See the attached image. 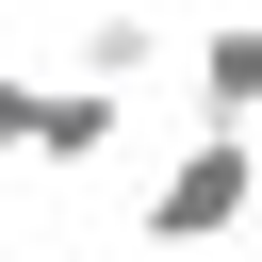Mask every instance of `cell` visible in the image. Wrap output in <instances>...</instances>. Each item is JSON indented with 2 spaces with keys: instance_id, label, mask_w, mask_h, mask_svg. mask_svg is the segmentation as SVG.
I'll return each instance as SVG.
<instances>
[{
  "instance_id": "6da1fadb",
  "label": "cell",
  "mask_w": 262,
  "mask_h": 262,
  "mask_svg": "<svg viewBox=\"0 0 262 262\" xmlns=\"http://www.w3.org/2000/svg\"><path fill=\"white\" fill-rule=\"evenodd\" d=\"M246 213H262V131H180V147L147 164V196H131L147 246H229Z\"/></svg>"
},
{
  "instance_id": "7a4b0ae2",
  "label": "cell",
  "mask_w": 262,
  "mask_h": 262,
  "mask_svg": "<svg viewBox=\"0 0 262 262\" xmlns=\"http://www.w3.org/2000/svg\"><path fill=\"white\" fill-rule=\"evenodd\" d=\"M0 131H16V164H33V180H82V164H115L131 82H82V66H0Z\"/></svg>"
},
{
  "instance_id": "3957f363",
  "label": "cell",
  "mask_w": 262,
  "mask_h": 262,
  "mask_svg": "<svg viewBox=\"0 0 262 262\" xmlns=\"http://www.w3.org/2000/svg\"><path fill=\"white\" fill-rule=\"evenodd\" d=\"M196 131H262V0H229L196 33Z\"/></svg>"
},
{
  "instance_id": "277c9868",
  "label": "cell",
  "mask_w": 262,
  "mask_h": 262,
  "mask_svg": "<svg viewBox=\"0 0 262 262\" xmlns=\"http://www.w3.org/2000/svg\"><path fill=\"white\" fill-rule=\"evenodd\" d=\"M66 66H82V82H131V98H147V66H164V16H147V0H98V16L66 33Z\"/></svg>"
}]
</instances>
